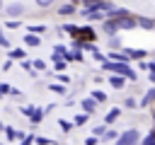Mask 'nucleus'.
Segmentation results:
<instances>
[{"instance_id":"nucleus-1","label":"nucleus","mask_w":155,"mask_h":145,"mask_svg":"<svg viewBox=\"0 0 155 145\" xmlns=\"http://www.w3.org/2000/svg\"><path fill=\"white\" fill-rule=\"evenodd\" d=\"M102 68H104V70H109V72H119V75H126V77H128V80H133V82L138 80L136 70H131V68H128V63H116V60H109V58H107V60L102 63Z\"/></svg>"},{"instance_id":"nucleus-2","label":"nucleus","mask_w":155,"mask_h":145,"mask_svg":"<svg viewBox=\"0 0 155 145\" xmlns=\"http://www.w3.org/2000/svg\"><path fill=\"white\" fill-rule=\"evenodd\" d=\"M116 145H140V133L136 128H128L116 138Z\"/></svg>"},{"instance_id":"nucleus-3","label":"nucleus","mask_w":155,"mask_h":145,"mask_svg":"<svg viewBox=\"0 0 155 145\" xmlns=\"http://www.w3.org/2000/svg\"><path fill=\"white\" fill-rule=\"evenodd\" d=\"M5 14L7 17H22L24 14V5L22 2H10V5H5Z\"/></svg>"},{"instance_id":"nucleus-4","label":"nucleus","mask_w":155,"mask_h":145,"mask_svg":"<svg viewBox=\"0 0 155 145\" xmlns=\"http://www.w3.org/2000/svg\"><path fill=\"white\" fill-rule=\"evenodd\" d=\"M102 29H104V34H109V36H114V34L119 31V22H116L114 17H107V19L102 22Z\"/></svg>"},{"instance_id":"nucleus-5","label":"nucleus","mask_w":155,"mask_h":145,"mask_svg":"<svg viewBox=\"0 0 155 145\" xmlns=\"http://www.w3.org/2000/svg\"><path fill=\"white\" fill-rule=\"evenodd\" d=\"M126 80H128V77H126V75H119V72H111V75H109V85H111L114 89H124V87H126Z\"/></svg>"},{"instance_id":"nucleus-6","label":"nucleus","mask_w":155,"mask_h":145,"mask_svg":"<svg viewBox=\"0 0 155 145\" xmlns=\"http://www.w3.org/2000/svg\"><path fill=\"white\" fill-rule=\"evenodd\" d=\"M97 99L94 97H87V99H80V106H82V111H87V114H94L97 111Z\"/></svg>"},{"instance_id":"nucleus-7","label":"nucleus","mask_w":155,"mask_h":145,"mask_svg":"<svg viewBox=\"0 0 155 145\" xmlns=\"http://www.w3.org/2000/svg\"><path fill=\"white\" fill-rule=\"evenodd\" d=\"M138 27L145 29V31H155V19H150V17H140V19H138Z\"/></svg>"},{"instance_id":"nucleus-8","label":"nucleus","mask_w":155,"mask_h":145,"mask_svg":"<svg viewBox=\"0 0 155 145\" xmlns=\"http://www.w3.org/2000/svg\"><path fill=\"white\" fill-rule=\"evenodd\" d=\"M24 44L34 48V46H41V39H39V34H34V31H29V34L24 36Z\"/></svg>"},{"instance_id":"nucleus-9","label":"nucleus","mask_w":155,"mask_h":145,"mask_svg":"<svg viewBox=\"0 0 155 145\" xmlns=\"http://www.w3.org/2000/svg\"><path fill=\"white\" fill-rule=\"evenodd\" d=\"M109 60H116V63H128L131 58H128V53H126V51H124V53H116V48H114V51L109 53Z\"/></svg>"},{"instance_id":"nucleus-10","label":"nucleus","mask_w":155,"mask_h":145,"mask_svg":"<svg viewBox=\"0 0 155 145\" xmlns=\"http://www.w3.org/2000/svg\"><path fill=\"white\" fill-rule=\"evenodd\" d=\"M124 51L128 53V58H131V60H136V58H145V56H148L143 48H124Z\"/></svg>"},{"instance_id":"nucleus-11","label":"nucleus","mask_w":155,"mask_h":145,"mask_svg":"<svg viewBox=\"0 0 155 145\" xmlns=\"http://www.w3.org/2000/svg\"><path fill=\"white\" fill-rule=\"evenodd\" d=\"M107 17H114V19H121V17H128V12H126V10H121V7H111V10L107 12Z\"/></svg>"},{"instance_id":"nucleus-12","label":"nucleus","mask_w":155,"mask_h":145,"mask_svg":"<svg viewBox=\"0 0 155 145\" xmlns=\"http://www.w3.org/2000/svg\"><path fill=\"white\" fill-rule=\"evenodd\" d=\"M119 116H121V109H119V106H116V109H111V111H109V114H107V116H104V123H107V126H109V123H114V121H116V118H119Z\"/></svg>"},{"instance_id":"nucleus-13","label":"nucleus","mask_w":155,"mask_h":145,"mask_svg":"<svg viewBox=\"0 0 155 145\" xmlns=\"http://www.w3.org/2000/svg\"><path fill=\"white\" fill-rule=\"evenodd\" d=\"M75 10H78V5L75 2H68V5H61L58 7V14H73Z\"/></svg>"},{"instance_id":"nucleus-14","label":"nucleus","mask_w":155,"mask_h":145,"mask_svg":"<svg viewBox=\"0 0 155 145\" xmlns=\"http://www.w3.org/2000/svg\"><path fill=\"white\" fill-rule=\"evenodd\" d=\"M75 36H80V39H94V31H92L90 27H80Z\"/></svg>"},{"instance_id":"nucleus-15","label":"nucleus","mask_w":155,"mask_h":145,"mask_svg":"<svg viewBox=\"0 0 155 145\" xmlns=\"http://www.w3.org/2000/svg\"><path fill=\"white\" fill-rule=\"evenodd\" d=\"M153 102H155V87L145 92V97L140 99V106H148V104H153Z\"/></svg>"},{"instance_id":"nucleus-16","label":"nucleus","mask_w":155,"mask_h":145,"mask_svg":"<svg viewBox=\"0 0 155 145\" xmlns=\"http://www.w3.org/2000/svg\"><path fill=\"white\" fill-rule=\"evenodd\" d=\"M44 114H46L44 109H34V111H31V116H29V121H31V123H39V121L44 118Z\"/></svg>"},{"instance_id":"nucleus-17","label":"nucleus","mask_w":155,"mask_h":145,"mask_svg":"<svg viewBox=\"0 0 155 145\" xmlns=\"http://www.w3.org/2000/svg\"><path fill=\"white\" fill-rule=\"evenodd\" d=\"M87 118H90V114H87V111H82V114H78V116L73 118V123H75V126H85V123H87Z\"/></svg>"},{"instance_id":"nucleus-18","label":"nucleus","mask_w":155,"mask_h":145,"mask_svg":"<svg viewBox=\"0 0 155 145\" xmlns=\"http://www.w3.org/2000/svg\"><path fill=\"white\" fill-rule=\"evenodd\" d=\"M34 2H36V7H41V10H48L56 0H34Z\"/></svg>"},{"instance_id":"nucleus-19","label":"nucleus","mask_w":155,"mask_h":145,"mask_svg":"<svg viewBox=\"0 0 155 145\" xmlns=\"http://www.w3.org/2000/svg\"><path fill=\"white\" fill-rule=\"evenodd\" d=\"M143 145H155V128H153V130L143 138Z\"/></svg>"},{"instance_id":"nucleus-20","label":"nucleus","mask_w":155,"mask_h":145,"mask_svg":"<svg viewBox=\"0 0 155 145\" xmlns=\"http://www.w3.org/2000/svg\"><path fill=\"white\" fill-rule=\"evenodd\" d=\"M92 97H94V99H97L99 104H102V102H107V94H104L102 89H94V92H92Z\"/></svg>"},{"instance_id":"nucleus-21","label":"nucleus","mask_w":155,"mask_h":145,"mask_svg":"<svg viewBox=\"0 0 155 145\" xmlns=\"http://www.w3.org/2000/svg\"><path fill=\"white\" fill-rule=\"evenodd\" d=\"M124 106H126V109H136L138 104H136V99H133V97H126V99H124Z\"/></svg>"},{"instance_id":"nucleus-22","label":"nucleus","mask_w":155,"mask_h":145,"mask_svg":"<svg viewBox=\"0 0 155 145\" xmlns=\"http://www.w3.org/2000/svg\"><path fill=\"white\" fill-rule=\"evenodd\" d=\"M92 133H94V135H99V138H104V133H107V126H94V128H92Z\"/></svg>"},{"instance_id":"nucleus-23","label":"nucleus","mask_w":155,"mask_h":145,"mask_svg":"<svg viewBox=\"0 0 155 145\" xmlns=\"http://www.w3.org/2000/svg\"><path fill=\"white\" fill-rule=\"evenodd\" d=\"M29 31H34V34H44L46 27H44V24H34V27H29Z\"/></svg>"},{"instance_id":"nucleus-24","label":"nucleus","mask_w":155,"mask_h":145,"mask_svg":"<svg viewBox=\"0 0 155 145\" xmlns=\"http://www.w3.org/2000/svg\"><path fill=\"white\" fill-rule=\"evenodd\" d=\"M10 56H12V58H24V48H12Z\"/></svg>"},{"instance_id":"nucleus-25","label":"nucleus","mask_w":155,"mask_h":145,"mask_svg":"<svg viewBox=\"0 0 155 145\" xmlns=\"http://www.w3.org/2000/svg\"><path fill=\"white\" fill-rule=\"evenodd\" d=\"M92 58H94V60H97V63H104V60H107V56H102V53H99V51H97V48H94V51H92Z\"/></svg>"},{"instance_id":"nucleus-26","label":"nucleus","mask_w":155,"mask_h":145,"mask_svg":"<svg viewBox=\"0 0 155 145\" xmlns=\"http://www.w3.org/2000/svg\"><path fill=\"white\" fill-rule=\"evenodd\" d=\"M31 63H34V70H44V68H46V63H44L41 58H34Z\"/></svg>"},{"instance_id":"nucleus-27","label":"nucleus","mask_w":155,"mask_h":145,"mask_svg":"<svg viewBox=\"0 0 155 145\" xmlns=\"http://www.w3.org/2000/svg\"><path fill=\"white\" fill-rule=\"evenodd\" d=\"M48 89H51V92H58V94H63V92H65L63 82H61V85H48Z\"/></svg>"},{"instance_id":"nucleus-28","label":"nucleus","mask_w":155,"mask_h":145,"mask_svg":"<svg viewBox=\"0 0 155 145\" xmlns=\"http://www.w3.org/2000/svg\"><path fill=\"white\" fill-rule=\"evenodd\" d=\"M5 135H7L10 140H17V130H15V128H10V126L5 128Z\"/></svg>"},{"instance_id":"nucleus-29","label":"nucleus","mask_w":155,"mask_h":145,"mask_svg":"<svg viewBox=\"0 0 155 145\" xmlns=\"http://www.w3.org/2000/svg\"><path fill=\"white\" fill-rule=\"evenodd\" d=\"M116 138H119V133H116V130H107L102 140H116Z\"/></svg>"},{"instance_id":"nucleus-30","label":"nucleus","mask_w":155,"mask_h":145,"mask_svg":"<svg viewBox=\"0 0 155 145\" xmlns=\"http://www.w3.org/2000/svg\"><path fill=\"white\" fill-rule=\"evenodd\" d=\"M34 143H36V145H51L53 140H46V138H39V135H34Z\"/></svg>"},{"instance_id":"nucleus-31","label":"nucleus","mask_w":155,"mask_h":145,"mask_svg":"<svg viewBox=\"0 0 155 145\" xmlns=\"http://www.w3.org/2000/svg\"><path fill=\"white\" fill-rule=\"evenodd\" d=\"M0 46H2V48H10V41H7V36L2 34V29H0Z\"/></svg>"},{"instance_id":"nucleus-32","label":"nucleus","mask_w":155,"mask_h":145,"mask_svg":"<svg viewBox=\"0 0 155 145\" xmlns=\"http://www.w3.org/2000/svg\"><path fill=\"white\" fill-rule=\"evenodd\" d=\"M63 29H65L68 34H78V29H80V27H75V24H65Z\"/></svg>"},{"instance_id":"nucleus-33","label":"nucleus","mask_w":155,"mask_h":145,"mask_svg":"<svg viewBox=\"0 0 155 145\" xmlns=\"http://www.w3.org/2000/svg\"><path fill=\"white\" fill-rule=\"evenodd\" d=\"M109 44H111V48H121V39H119V36H111Z\"/></svg>"},{"instance_id":"nucleus-34","label":"nucleus","mask_w":155,"mask_h":145,"mask_svg":"<svg viewBox=\"0 0 155 145\" xmlns=\"http://www.w3.org/2000/svg\"><path fill=\"white\" fill-rule=\"evenodd\" d=\"M97 140H99V135H94V133H92V138H87V140H85V145H97Z\"/></svg>"},{"instance_id":"nucleus-35","label":"nucleus","mask_w":155,"mask_h":145,"mask_svg":"<svg viewBox=\"0 0 155 145\" xmlns=\"http://www.w3.org/2000/svg\"><path fill=\"white\" fill-rule=\"evenodd\" d=\"M31 143H34V135H24V138H22V143H19V145H31Z\"/></svg>"},{"instance_id":"nucleus-36","label":"nucleus","mask_w":155,"mask_h":145,"mask_svg":"<svg viewBox=\"0 0 155 145\" xmlns=\"http://www.w3.org/2000/svg\"><path fill=\"white\" fill-rule=\"evenodd\" d=\"M7 27H10V29H17V27H19V22H17L15 17H10V22H7Z\"/></svg>"},{"instance_id":"nucleus-37","label":"nucleus","mask_w":155,"mask_h":145,"mask_svg":"<svg viewBox=\"0 0 155 145\" xmlns=\"http://www.w3.org/2000/svg\"><path fill=\"white\" fill-rule=\"evenodd\" d=\"M31 111H34V106H22V114L24 116H31Z\"/></svg>"},{"instance_id":"nucleus-38","label":"nucleus","mask_w":155,"mask_h":145,"mask_svg":"<svg viewBox=\"0 0 155 145\" xmlns=\"http://www.w3.org/2000/svg\"><path fill=\"white\" fill-rule=\"evenodd\" d=\"M58 80H61V82H63V85H65V82H70V77H68V75H63V72H61V75H58Z\"/></svg>"},{"instance_id":"nucleus-39","label":"nucleus","mask_w":155,"mask_h":145,"mask_svg":"<svg viewBox=\"0 0 155 145\" xmlns=\"http://www.w3.org/2000/svg\"><path fill=\"white\" fill-rule=\"evenodd\" d=\"M0 92L5 94V92H12V89H10V85H5V82H2V85H0Z\"/></svg>"},{"instance_id":"nucleus-40","label":"nucleus","mask_w":155,"mask_h":145,"mask_svg":"<svg viewBox=\"0 0 155 145\" xmlns=\"http://www.w3.org/2000/svg\"><path fill=\"white\" fill-rule=\"evenodd\" d=\"M150 82L155 85V68H150Z\"/></svg>"},{"instance_id":"nucleus-41","label":"nucleus","mask_w":155,"mask_h":145,"mask_svg":"<svg viewBox=\"0 0 155 145\" xmlns=\"http://www.w3.org/2000/svg\"><path fill=\"white\" fill-rule=\"evenodd\" d=\"M5 128H7V126H5L2 121H0V133H5Z\"/></svg>"},{"instance_id":"nucleus-42","label":"nucleus","mask_w":155,"mask_h":145,"mask_svg":"<svg viewBox=\"0 0 155 145\" xmlns=\"http://www.w3.org/2000/svg\"><path fill=\"white\" fill-rule=\"evenodd\" d=\"M148 65H150V68H155V58H153V60H150V63H148Z\"/></svg>"},{"instance_id":"nucleus-43","label":"nucleus","mask_w":155,"mask_h":145,"mask_svg":"<svg viewBox=\"0 0 155 145\" xmlns=\"http://www.w3.org/2000/svg\"><path fill=\"white\" fill-rule=\"evenodd\" d=\"M0 12H5V5H2V0H0Z\"/></svg>"},{"instance_id":"nucleus-44","label":"nucleus","mask_w":155,"mask_h":145,"mask_svg":"<svg viewBox=\"0 0 155 145\" xmlns=\"http://www.w3.org/2000/svg\"><path fill=\"white\" fill-rule=\"evenodd\" d=\"M153 121H155V116H153Z\"/></svg>"},{"instance_id":"nucleus-45","label":"nucleus","mask_w":155,"mask_h":145,"mask_svg":"<svg viewBox=\"0 0 155 145\" xmlns=\"http://www.w3.org/2000/svg\"><path fill=\"white\" fill-rule=\"evenodd\" d=\"M0 145H2V143H0Z\"/></svg>"}]
</instances>
